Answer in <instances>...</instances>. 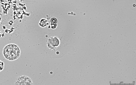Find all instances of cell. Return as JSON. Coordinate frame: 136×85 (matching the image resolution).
Wrapping results in <instances>:
<instances>
[{"instance_id":"1","label":"cell","mask_w":136,"mask_h":85,"mask_svg":"<svg viewBox=\"0 0 136 85\" xmlns=\"http://www.w3.org/2000/svg\"><path fill=\"white\" fill-rule=\"evenodd\" d=\"M21 50L18 46L15 44L7 45L4 48L3 55L5 59L9 61L17 60L21 55Z\"/></svg>"},{"instance_id":"2","label":"cell","mask_w":136,"mask_h":85,"mask_svg":"<svg viewBox=\"0 0 136 85\" xmlns=\"http://www.w3.org/2000/svg\"><path fill=\"white\" fill-rule=\"evenodd\" d=\"M15 85H33L31 79L26 76H20L16 78L14 82Z\"/></svg>"},{"instance_id":"3","label":"cell","mask_w":136,"mask_h":85,"mask_svg":"<svg viewBox=\"0 0 136 85\" xmlns=\"http://www.w3.org/2000/svg\"><path fill=\"white\" fill-rule=\"evenodd\" d=\"M59 39L56 37H53L49 39L48 42V46L51 48H54L58 46L59 44Z\"/></svg>"},{"instance_id":"4","label":"cell","mask_w":136,"mask_h":85,"mask_svg":"<svg viewBox=\"0 0 136 85\" xmlns=\"http://www.w3.org/2000/svg\"><path fill=\"white\" fill-rule=\"evenodd\" d=\"M4 68V63L0 60V72L3 71Z\"/></svg>"}]
</instances>
